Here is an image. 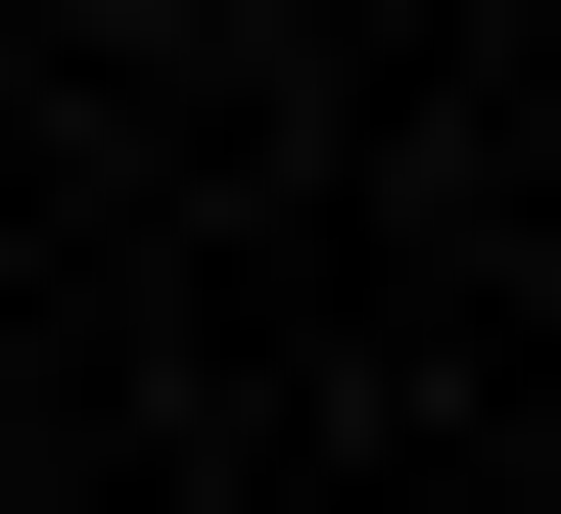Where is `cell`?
I'll return each mask as SVG.
<instances>
[{
  "label": "cell",
  "instance_id": "obj_1",
  "mask_svg": "<svg viewBox=\"0 0 561 514\" xmlns=\"http://www.w3.org/2000/svg\"><path fill=\"white\" fill-rule=\"evenodd\" d=\"M0 328H47V235H0Z\"/></svg>",
  "mask_w": 561,
  "mask_h": 514
}]
</instances>
